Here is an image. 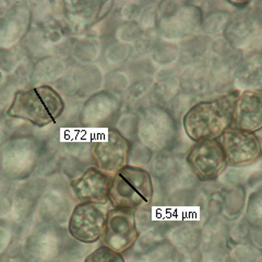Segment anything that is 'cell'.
I'll return each instance as SVG.
<instances>
[{
	"label": "cell",
	"instance_id": "cell-39",
	"mask_svg": "<svg viewBox=\"0 0 262 262\" xmlns=\"http://www.w3.org/2000/svg\"><path fill=\"white\" fill-rule=\"evenodd\" d=\"M196 102L198 101H196L195 98H193L192 96L188 95L182 91L174 98L173 101H171L169 104H167L165 107L180 122L182 121V118L186 115V113L189 111L194 105V103H196Z\"/></svg>",
	"mask_w": 262,
	"mask_h": 262
},
{
	"label": "cell",
	"instance_id": "cell-15",
	"mask_svg": "<svg viewBox=\"0 0 262 262\" xmlns=\"http://www.w3.org/2000/svg\"><path fill=\"white\" fill-rule=\"evenodd\" d=\"M249 7L231 14L222 35L229 46L244 54L262 51V33Z\"/></svg>",
	"mask_w": 262,
	"mask_h": 262
},
{
	"label": "cell",
	"instance_id": "cell-10",
	"mask_svg": "<svg viewBox=\"0 0 262 262\" xmlns=\"http://www.w3.org/2000/svg\"><path fill=\"white\" fill-rule=\"evenodd\" d=\"M122 111V97L103 89L83 102L80 126L83 128H114Z\"/></svg>",
	"mask_w": 262,
	"mask_h": 262
},
{
	"label": "cell",
	"instance_id": "cell-34",
	"mask_svg": "<svg viewBox=\"0 0 262 262\" xmlns=\"http://www.w3.org/2000/svg\"><path fill=\"white\" fill-rule=\"evenodd\" d=\"M118 133L131 143L138 140L139 130V115L138 113L126 111L122 112L114 127Z\"/></svg>",
	"mask_w": 262,
	"mask_h": 262
},
{
	"label": "cell",
	"instance_id": "cell-25",
	"mask_svg": "<svg viewBox=\"0 0 262 262\" xmlns=\"http://www.w3.org/2000/svg\"><path fill=\"white\" fill-rule=\"evenodd\" d=\"M182 92L180 69L177 66L162 68L154 76V85L150 93V103L166 106Z\"/></svg>",
	"mask_w": 262,
	"mask_h": 262
},
{
	"label": "cell",
	"instance_id": "cell-23",
	"mask_svg": "<svg viewBox=\"0 0 262 262\" xmlns=\"http://www.w3.org/2000/svg\"><path fill=\"white\" fill-rule=\"evenodd\" d=\"M234 90L262 93V51L244 55L235 75Z\"/></svg>",
	"mask_w": 262,
	"mask_h": 262
},
{
	"label": "cell",
	"instance_id": "cell-4",
	"mask_svg": "<svg viewBox=\"0 0 262 262\" xmlns=\"http://www.w3.org/2000/svg\"><path fill=\"white\" fill-rule=\"evenodd\" d=\"M203 12L194 2H159L157 32L161 38L179 43L200 34Z\"/></svg>",
	"mask_w": 262,
	"mask_h": 262
},
{
	"label": "cell",
	"instance_id": "cell-29",
	"mask_svg": "<svg viewBox=\"0 0 262 262\" xmlns=\"http://www.w3.org/2000/svg\"><path fill=\"white\" fill-rule=\"evenodd\" d=\"M101 58L103 67L108 71L120 69L135 56L133 45L120 43L115 38L105 40L103 43Z\"/></svg>",
	"mask_w": 262,
	"mask_h": 262
},
{
	"label": "cell",
	"instance_id": "cell-33",
	"mask_svg": "<svg viewBox=\"0 0 262 262\" xmlns=\"http://www.w3.org/2000/svg\"><path fill=\"white\" fill-rule=\"evenodd\" d=\"M245 204L246 193L244 188L241 186L232 188V189L226 193L223 202V210L225 213V216L228 217V220H236L243 213Z\"/></svg>",
	"mask_w": 262,
	"mask_h": 262
},
{
	"label": "cell",
	"instance_id": "cell-35",
	"mask_svg": "<svg viewBox=\"0 0 262 262\" xmlns=\"http://www.w3.org/2000/svg\"><path fill=\"white\" fill-rule=\"evenodd\" d=\"M153 159V151L144 145L142 142L136 140L130 143L128 154V165L145 168Z\"/></svg>",
	"mask_w": 262,
	"mask_h": 262
},
{
	"label": "cell",
	"instance_id": "cell-17",
	"mask_svg": "<svg viewBox=\"0 0 262 262\" xmlns=\"http://www.w3.org/2000/svg\"><path fill=\"white\" fill-rule=\"evenodd\" d=\"M112 177L96 166L88 167L81 175L69 180L73 198L79 202L108 203Z\"/></svg>",
	"mask_w": 262,
	"mask_h": 262
},
{
	"label": "cell",
	"instance_id": "cell-30",
	"mask_svg": "<svg viewBox=\"0 0 262 262\" xmlns=\"http://www.w3.org/2000/svg\"><path fill=\"white\" fill-rule=\"evenodd\" d=\"M150 57L157 67L167 68L175 66L179 58V44L161 38Z\"/></svg>",
	"mask_w": 262,
	"mask_h": 262
},
{
	"label": "cell",
	"instance_id": "cell-9",
	"mask_svg": "<svg viewBox=\"0 0 262 262\" xmlns=\"http://www.w3.org/2000/svg\"><path fill=\"white\" fill-rule=\"evenodd\" d=\"M103 69L95 63H70L64 76L53 85L63 98L85 101L88 97L103 90Z\"/></svg>",
	"mask_w": 262,
	"mask_h": 262
},
{
	"label": "cell",
	"instance_id": "cell-36",
	"mask_svg": "<svg viewBox=\"0 0 262 262\" xmlns=\"http://www.w3.org/2000/svg\"><path fill=\"white\" fill-rule=\"evenodd\" d=\"M142 33V29L137 22H121L115 32L114 38L120 43L134 46Z\"/></svg>",
	"mask_w": 262,
	"mask_h": 262
},
{
	"label": "cell",
	"instance_id": "cell-41",
	"mask_svg": "<svg viewBox=\"0 0 262 262\" xmlns=\"http://www.w3.org/2000/svg\"><path fill=\"white\" fill-rule=\"evenodd\" d=\"M83 262H125V259L121 253L101 245L90 252Z\"/></svg>",
	"mask_w": 262,
	"mask_h": 262
},
{
	"label": "cell",
	"instance_id": "cell-7",
	"mask_svg": "<svg viewBox=\"0 0 262 262\" xmlns=\"http://www.w3.org/2000/svg\"><path fill=\"white\" fill-rule=\"evenodd\" d=\"M108 210L107 203H76L67 223L71 238L84 245L101 241Z\"/></svg>",
	"mask_w": 262,
	"mask_h": 262
},
{
	"label": "cell",
	"instance_id": "cell-24",
	"mask_svg": "<svg viewBox=\"0 0 262 262\" xmlns=\"http://www.w3.org/2000/svg\"><path fill=\"white\" fill-rule=\"evenodd\" d=\"M213 39L198 34L179 42V58L176 63L182 70L195 66L206 64L211 58Z\"/></svg>",
	"mask_w": 262,
	"mask_h": 262
},
{
	"label": "cell",
	"instance_id": "cell-40",
	"mask_svg": "<svg viewBox=\"0 0 262 262\" xmlns=\"http://www.w3.org/2000/svg\"><path fill=\"white\" fill-rule=\"evenodd\" d=\"M158 7L159 2H146L145 6L143 7L141 14L137 21V23L140 26L143 32L157 29Z\"/></svg>",
	"mask_w": 262,
	"mask_h": 262
},
{
	"label": "cell",
	"instance_id": "cell-37",
	"mask_svg": "<svg viewBox=\"0 0 262 262\" xmlns=\"http://www.w3.org/2000/svg\"><path fill=\"white\" fill-rule=\"evenodd\" d=\"M246 221L255 226H262V187L251 193L246 209Z\"/></svg>",
	"mask_w": 262,
	"mask_h": 262
},
{
	"label": "cell",
	"instance_id": "cell-26",
	"mask_svg": "<svg viewBox=\"0 0 262 262\" xmlns=\"http://www.w3.org/2000/svg\"><path fill=\"white\" fill-rule=\"evenodd\" d=\"M182 91L192 96L196 101L213 96L209 64L195 66L180 70Z\"/></svg>",
	"mask_w": 262,
	"mask_h": 262
},
{
	"label": "cell",
	"instance_id": "cell-2",
	"mask_svg": "<svg viewBox=\"0 0 262 262\" xmlns=\"http://www.w3.org/2000/svg\"><path fill=\"white\" fill-rule=\"evenodd\" d=\"M64 107L63 96L53 85H38L19 90L4 116L44 128L57 124Z\"/></svg>",
	"mask_w": 262,
	"mask_h": 262
},
{
	"label": "cell",
	"instance_id": "cell-6",
	"mask_svg": "<svg viewBox=\"0 0 262 262\" xmlns=\"http://www.w3.org/2000/svg\"><path fill=\"white\" fill-rule=\"evenodd\" d=\"M139 115L138 140L153 152L170 151L176 146L180 135V122L165 106L150 104Z\"/></svg>",
	"mask_w": 262,
	"mask_h": 262
},
{
	"label": "cell",
	"instance_id": "cell-20",
	"mask_svg": "<svg viewBox=\"0 0 262 262\" xmlns=\"http://www.w3.org/2000/svg\"><path fill=\"white\" fill-rule=\"evenodd\" d=\"M233 128L257 134L262 129V93L244 91L234 103Z\"/></svg>",
	"mask_w": 262,
	"mask_h": 262
},
{
	"label": "cell",
	"instance_id": "cell-31",
	"mask_svg": "<svg viewBox=\"0 0 262 262\" xmlns=\"http://www.w3.org/2000/svg\"><path fill=\"white\" fill-rule=\"evenodd\" d=\"M121 69L129 76L131 82L154 77L158 72V67L152 61L151 57L134 56Z\"/></svg>",
	"mask_w": 262,
	"mask_h": 262
},
{
	"label": "cell",
	"instance_id": "cell-14",
	"mask_svg": "<svg viewBox=\"0 0 262 262\" xmlns=\"http://www.w3.org/2000/svg\"><path fill=\"white\" fill-rule=\"evenodd\" d=\"M139 234L134 210H108L101 238L106 247L119 253L126 252L139 239Z\"/></svg>",
	"mask_w": 262,
	"mask_h": 262
},
{
	"label": "cell",
	"instance_id": "cell-27",
	"mask_svg": "<svg viewBox=\"0 0 262 262\" xmlns=\"http://www.w3.org/2000/svg\"><path fill=\"white\" fill-rule=\"evenodd\" d=\"M69 62L56 56H47L34 62L32 73V86L54 85L67 72Z\"/></svg>",
	"mask_w": 262,
	"mask_h": 262
},
{
	"label": "cell",
	"instance_id": "cell-12",
	"mask_svg": "<svg viewBox=\"0 0 262 262\" xmlns=\"http://www.w3.org/2000/svg\"><path fill=\"white\" fill-rule=\"evenodd\" d=\"M129 150L130 142L115 128H108L92 140L94 165L112 176L127 165Z\"/></svg>",
	"mask_w": 262,
	"mask_h": 262
},
{
	"label": "cell",
	"instance_id": "cell-8",
	"mask_svg": "<svg viewBox=\"0 0 262 262\" xmlns=\"http://www.w3.org/2000/svg\"><path fill=\"white\" fill-rule=\"evenodd\" d=\"M244 53L229 46L223 37L212 42L211 58L208 62L212 82L213 96L228 94L234 90V79Z\"/></svg>",
	"mask_w": 262,
	"mask_h": 262
},
{
	"label": "cell",
	"instance_id": "cell-1",
	"mask_svg": "<svg viewBox=\"0 0 262 262\" xmlns=\"http://www.w3.org/2000/svg\"><path fill=\"white\" fill-rule=\"evenodd\" d=\"M238 93L233 91L194 103L180 121L187 138L192 142L217 140L233 125L234 103Z\"/></svg>",
	"mask_w": 262,
	"mask_h": 262
},
{
	"label": "cell",
	"instance_id": "cell-3",
	"mask_svg": "<svg viewBox=\"0 0 262 262\" xmlns=\"http://www.w3.org/2000/svg\"><path fill=\"white\" fill-rule=\"evenodd\" d=\"M154 182L143 167L127 165L112 177L108 202L112 208L138 210L153 201Z\"/></svg>",
	"mask_w": 262,
	"mask_h": 262
},
{
	"label": "cell",
	"instance_id": "cell-28",
	"mask_svg": "<svg viewBox=\"0 0 262 262\" xmlns=\"http://www.w3.org/2000/svg\"><path fill=\"white\" fill-rule=\"evenodd\" d=\"M103 44L90 35L73 36L70 58L80 64H93L101 58Z\"/></svg>",
	"mask_w": 262,
	"mask_h": 262
},
{
	"label": "cell",
	"instance_id": "cell-22",
	"mask_svg": "<svg viewBox=\"0 0 262 262\" xmlns=\"http://www.w3.org/2000/svg\"><path fill=\"white\" fill-rule=\"evenodd\" d=\"M73 207L68 193L52 188L40 196L34 215L37 219V223L60 225L68 223Z\"/></svg>",
	"mask_w": 262,
	"mask_h": 262
},
{
	"label": "cell",
	"instance_id": "cell-19",
	"mask_svg": "<svg viewBox=\"0 0 262 262\" xmlns=\"http://www.w3.org/2000/svg\"><path fill=\"white\" fill-rule=\"evenodd\" d=\"M48 182L45 177L35 176L22 180L13 191L12 219L16 222H26L34 215L40 196L47 190Z\"/></svg>",
	"mask_w": 262,
	"mask_h": 262
},
{
	"label": "cell",
	"instance_id": "cell-43",
	"mask_svg": "<svg viewBox=\"0 0 262 262\" xmlns=\"http://www.w3.org/2000/svg\"><path fill=\"white\" fill-rule=\"evenodd\" d=\"M12 237L13 234L10 226L0 224V256L4 255L8 248H9Z\"/></svg>",
	"mask_w": 262,
	"mask_h": 262
},
{
	"label": "cell",
	"instance_id": "cell-42",
	"mask_svg": "<svg viewBox=\"0 0 262 262\" xmlns=\"http://www.w3.org/2000/svg\"><path fill=\"white\" fill-rule=\"evenodd\" d=\"M146 2L121 3L118 7V13L121 22H137Z\"/></svg>",
	"mask_w": 262,
	"mask_h": 262
},
{
	"label": "cell",
	"instance_id": "cell-11",
	"mask_svg": "<svg viewBox=\"0 0 262 262\" xmlns=\"http://www.w3.org/2000/svg\"><path fill=\"white\" fill-rule=\"evenodd\" d=\"M186 163L200 182L217 179L227 167V162L219 140L193 142L186 155Z\"/></svg>",
	"mask_w": 262,
	"mask_h": 262
},
{
	"label": "cell",
	"instance_id": "cell-38",
	"mask_svg": "<svg viewBox=\"0 0 262 262\" xmlns=\"http://www.w3.org/2000/svg\"><path fill=\"white\" fill-rule=\"evenodd\" d=\"M161 40L157 30L145 31L142 33L141 37L139 38L134 45L135 56L138 57H150L154 47Z\"/></svg>",
	"mask_w": 262,
	"mask_h": 262
},
{
	"label": "cell",
	"instance_id": "cell-44",
	"mask_svg": "<svg viewBox=\"0 0 262 262\" xmlns=\"http://www.w3.org/2000/svg\"><path fill=\"white\" fill-rule=\"evenodd\" d=\"M13 202L8 195H0V220L12 217Z\"/></svg>",
	"mask_w": 262,
	"mask_h": 262
},
{
	"label": "cell",
	"instance_id": "cell-16",
	"mask_svg": "<svg viewBox=\"0 0 262 262\" xmlns=\"http://www.w3.org/2000/svg\"><path fill=\"white\" fill-rule=\"evenodd\" d=\"M32 28V11L29 2H13L0 15V49L18 47Z\"/></svg>",
	"mask_w": 262,
	"mask_h": 262
},
{
	"label": "cell",
	"instance_id": "cell-5",
	"mask_svg": "<svg viewBox=\"0 0 262 262\" xmlns=\"http://www.w3.org/2000/svg\"><path fill=\"white\" fill-rule=\"evenodd\" d=\"M44 146V141L34 134L11 138L0 146V173L11 182H22L32 177Z\"/></svg>",
	"mask_w": 262,
	"mask_h": 262
},
{
	"label": "cell",
	"instance_id": "cell-18",
	"mask_svg": "<svg viewBox=\"0 0 262 262\" xmlns=\"http://www.w3.org/2000/svg\"><path fill=\"white\" fill-rule=\"evenodd\" d=\"M63 238L59 225L36 223L24 239L23 251L32 258L55 257L62 248Z\"/></svg>",
	"mask_w": 262,
	"mask_h": 262
},
{
	"label": "cell",
	"instance_id": "cell-32",
	"mask_svg": "<svg viewBox=\"0 0 262 262\" xmlns=\"http://www.w3.org/2000/svg\"><path fill=\"white\" fill-rule=\"evenodd\" d=\"M131 83L133 82L129 76L120 68L105 73L103 89L120 97H124Z\"/></svg>",
	"mask_w": 262,
	"mask_h": 262
},
{
	"label": "cell",
	"instance_id": "cell-21",
	"mask_svg": "<svg viewBox=\"0 0 262 262\" xmlns=\"http://www.w3.org/2000/svg\"><path fill=\"white\" fill-rule=\"evenodd\" d=\"M103 2L70 0L64 2V24L72 36L85 35L98 20Z\"/></svg>",
	"mask_w": 262,
	"mask_h": 262
},
{
	"label": "cell",
	"instance_id": "cell-13",
	"mask_svg": "<svg viewBox=\"0 0 262 262\" xmlns=\"http://www.w3.org/2000/svg\"><path fill=\"white\" fill-rule=\"evenodd\" d=\"M217 140L223 149L227 166H248L262 157V143L256 134L231 127Z\"/></svg>",
	"mask_w": 262,
	"mask_h": 262
}]
</instances>
